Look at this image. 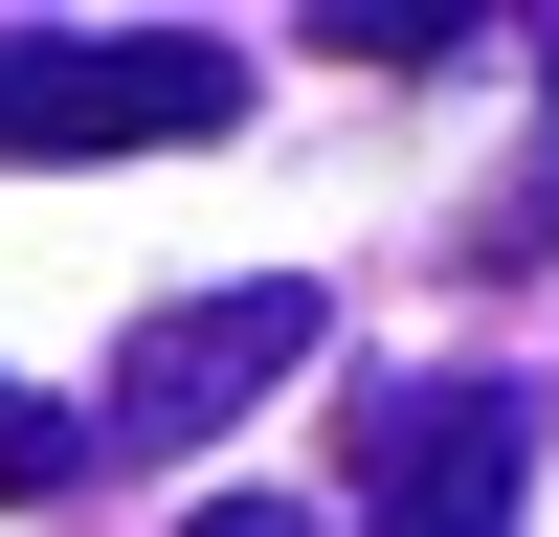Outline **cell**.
<instances>
[{"mask_svg": "<svg viewBox=\"0 0 559 537\" xmlns=\"http://www.w3.org/2000/svg\"><path fill=\"white\" fill-rule=\"evenodd\" d=\"M202 537H313V515H202Z\"/></svg>", "mask_w": 559, "mask_h": 537, "instance_id": "cell-5", "label": "cell"}, {"mask_svg": "<svg viewBox=\"0 0 559 537\" xmlns=\"http://www.w3.org/2000/svg\"><path fill=\"white\" fill-rule=\"evenodd\" d=\"M247 134V45L202 23H0V157H202Z\"/></svg>", "mask_w": 559, "mask_h": 537, "instance_id": "cell-2", "label": "cell"}, {"mask_svg": "<svg viewBox=\"0 0 559 537\" xmlns=\"http://www.w3.org/2000/svg\"><path fill=\"white\" fill-rule=\"evenodd\" d=\"M537 492V358H381L336 426V515L358 537H515Z\"/></svg>", "mask_w": 559, "mask_h": 537, "instance_id": "cell-1", "label": "cell"}, {"mask_svg": "<svg viewBox=\"0 0 559 537\" xmlns=\"http://www.w3.org/2000/svg\"><path fill=\"white\" fill-rule=\"evenodd\" d=\"M0 492H90V426H68V403H23V381H0Z\"/></svg>", "mask_w": 559, "mask_h": 537, "instance_id": "cell-4", "label": "cell"}, {"mask_svg": "<svg viewBox=\"0 0 559 537\" xmlns=\"http://www.w3.org/2000/svg\"><path fill=\"white\" fill-rule=\"evenodd\" d=\"M336 336V291L313 268H247V291H179V313H134V358H112V403H90V470H157V448H202V426H247L292 358Z\"/></svg>", "mask_w": 559, "mask_h": 537, "instance_id": "cell-3", "label": "cell"}]
</instances>
